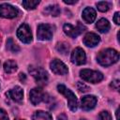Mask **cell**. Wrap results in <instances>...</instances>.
Listing matches in <instances>:
<instances>
[{"mask_svg":"<svg viewBox=\"0 0 120 120\" xmlns=\"http://www.w3.org/2000/svg\"><path fill=\"white\" fill-rule=\"evenodd\" d=\"M118 59H119V53L117 52V51L113 49H106L100 51L97 56V60L98 64H100L103 67L111 66L116 63Z\"/></svg>","mask_w":120,"mask_h":120,"instance_id":"6da1fadb","label":"cell"},{"mask_svg":"<svg viewBox=\"0 0 120 120\" xmlns=\"http://www.w3.org/2000/svg\"><path fill=\"white\" fill-rule=\"evenodd\" d=\"M57 90H58L59 93L63 94L66 97L69 109L72 112H75L78 109V100H77V98H76L75 94L70 89L67 88L64 84H58L57 85Z\"/></svg>","mask_w":120,"mask_h":120,"instance_id":"7a4b0ae2","label":"cell"},{"mask_svg":"<svg viewBox=\"0 0 120 120\" xmlns=\"http://www.w3.org/2000/svg\"><path fill=\"white\" fill-rule=\"evenodd\" d=\"M28 70L30 74L33 76V78L35 79V81L37 82V83L40 85H44L47 83L48 74L44 68H42L41 67H38V66H29Z\"/></svg>","mask_w":120,"mask_h":120,"instance_id":"3957f363","label":"cell"},{"mask_svg":"<svg viewBox=\"0 0 120 120\" xmlns=\"http://www.w3.org/2000/svg\"><path fill=\"white\" fill-rule=\"evenodd\" d=\"M80 76L82 80L91 82V83H98L103 80V74L97 70L92 69H82L80 71Z\"/></svg>","mask_w":120,"mask_h":120,"instance_id":"277c9868","label":"cell"},{"mask_svg":"<svg viewBox=\"0 0 120 120\" xmlns=\"http://www.w3.org/2000/svg\"><path fill=\"white\" fill-rule=\"evenodd\" d=\"M85 29H86L85 26L83 24H82V22H78L76 26H74V25H72L70 23H66L63 26V30H64L65 34L68 35L70 38H77Z\"/></svg>","mask_w":120,"mask_h":120,"instance_id":"5b68a950","label":"cell"},{"mask_svg":"<svg viewBox=\"0 0 120 120\" xmlns=\"http://www.w3.org/2000/svg\"><path fill=\"white\" fill-rule=\"evenodd\" d=\"M37 36L39 40H50L52 38V26L47 23H40L38 26Z\"/></svg>","mask_w":120,"mask_h":120,"instance_id":"8992f818","label":"cell"},{"mask_svg":"<svg viewBox=\"0 0 120 120\" xmlns=\"http://www.w3.org/2000/svg\"><path fill=\"white\" fill-rule=\"evenodd\" d=\"M20 11L16 7H13L9 4H1L0 5V17L6 19H12L19 15Z\"/></svg>","mask_w":120,"mask_h":120,"instance_id":"52a82bcc","label":"cell"},{"mask_svg":"<svg viewBox=\"0 0 120 120\" xmlns=\"http://www.w3.org/2000/svg\"><path fill=\"white\" fill-rule=\"evenodd\" d=\"M17 37L23 43H30L32 41V33L31 29L26 23H22L17 30Z\"/></svg>","mask_w":120,"mask_h":120,"instance_id":"ba28073f","label":"cell"},{"mask_svg":"<svg viewBox=\"0 0 120 120\" xmlns=\"http://www.w3.org/2000/svg\"><path fill=\"white\" fill-rule=\"evenodd\" d=\"M50 68L52 69V71L57 75H66L68 73V68L67 66L60 61L59 59H53L51 64H50Z\"/></svg>","mask_w":120,"mask_h":120,"instance_id":"9c48e42d","label":"cell"},{"mask_svg":"<svg viewBox=\"0 0 120 120\" xmlns=\"http://www.w3.org/2000/svg\"><path fill=\"white\" fill-rule=\"evenodd\" d=\"M30 101L33 105H38L41 101H45V97L46 94L42 91L41 88H33L30 91Z\"/></svg>","mask_w":120,"mask_h":120,"instance_id":"30bf717a","label":"cell"},{"mask_svg":"<svg viewBox=\"0 0 120 120\" xmlns=\"http://www.w3.org/2000/svg\"><path fill=\"white\" fill-rule=\"evenodd\" d=\"M86 61V55L82 48H76L71 52V62L75 65H82Z\"/></svg>","mask_w":120,"mask_h":120,"instance_id":"8fae6325","label":"cell"},{"mask_svg":"<svg viewBox=\"0 0 120 120\" xmlns=\"http://www.w3.org/2000/svg\"><path fill=\"white\" fill-rule=\"evenodd\" d=\"M97 98L95 96H84L82 98L81 100V105H82V109L84 111H90L92 109L95 108L96 104H97Z\"/></svg>","mask_w":120,"mask_h":120,"instance_id":"7c38bea8","label":"cell"},{"mask_svg":"<svg viewBox=\"0 0 120 120\" xmlns=\"http://www.w3.org/2000/svg\"><path fill=\"white\" fill-rule=\"evenodd\" d=\"M7 96L15 102H22L23 98V91L20 86H15L7 92Z\"/></svg>","mask_w":120,"mask_h":120,"instance_id":"4fadbf2b","label":"cell"},{"mask_svg":"<svg viewBox=\"0 0 120 120\" xmlns=\"http://www.w3.org/2000/svg\"><path fill=\"white\" fill-rule=\"evenodd\" d=\"M100 41V38L99 36H98L95 33H87L84 38H83V43L84 45H86L87 47H95L96 45H98Z\"/></svg>","mask_w":120,"mask_h":120,"instance_id":"5bb4252c","label":"cell"},{"mask_svg":"<svg viewBox=\"0 0 120 120\" xmlns=\"http://www.w3.org/2000/svg\"><path fill=\"white\" fill-rule=\"evenodd\" d=\"M82 19L85 22L87 23H92L95 20H96V17H97V13H96V10L93 8H85L83 10H82Z\"/></svg>","mask_w":120,"mask_h":120,"instance_id":"9a60e30c","label":"cell"},{"mask_svg":"<svg viewBox=\"0 0 120 120\" xmlns=\"http://www.w3.org/2000/svg\"><path fill=\"white\" fill-rule=\"evenodd\" d=\"M96 27H97V29L99 32H101V33H107L110 30L111 25H110V22H109L108 20L102 18V19H100V20L98 21V22L96 23Z\"/></svg>","mask_w":120,"mask_h":120,"instance_id":"2e32d148","label":"cell"},{"mask_svg":"<svg viewBox=\"0 0 120 120\" xmlns=\"http://www.w3.org/2000/svg\"><path fill=\"white\" fill-rule=\"evenodd\" d=\"M32 120H52V117L49 112L43 111H37L34 112Z\"/></svg>","mask_w":120,"mask_h":120,"instance_id":"e0dca14e","label":"cell"},{"mask_svg":"<svg viewBox=\"0 0 120 120\" xmlns=\"http://www.w3.org/2000/svg\"><path fill=\"white\" fill-rule=\"evenodd\" d=\"M17 63L14 60H8L4 63V70L7 73H13L17 70Z\"/></svg>","mask_w":120,"mask_h":120,"instance_id":"ac0fdd59","label":"cell"},{"mask_svg":"<svg viewBox=\"0 0 120 120\" xmlns=\"http://www.w3.org/2000/svg\"><path fill=\"white\" fill-rule=\"evenodd\" d=\"M44 12L47 13V14H50L52 16H58L60 14V8L57 6V5H52V6H48L45 9H44Z\"/></svg>","mask_w":120,"mask_h":120,"instance_id":"d6986e66","label":"cell"},{"mask_svg":"<svg viewBox=\"0 0 120 120\" xmlns=\"http://www.w3.org/2000/svg\"><path fill=\"white\" fill-rule=\"evenodd\" d=\"M7 49L12 52H18L20 51V47L13 41L11 38H9L7 41Z\"/></svg>","mask_w":120,"mask_h":120,"instance_id":"ffe728a7","label":"cell"},{"mask_svg":"<svg viewBox=\"0 0 120 120\" xmlns=\"http://www.w3.org/2000/svg\"><path fill=\"white\" fill-rule=\"evenodd\" d=\"M38 4H39L38 0H24V1H22V6L26 9H34V8H36V7Z\"/></svg>","mask_w":120,"mask_h":120,"instance_id":"44dd1931","label":"cell"},{"mask_svg":"<svg viewBox=\"0 0 120 120\" xmlns=\"http://www.w3.org/2000/svg\"><path fill=\"white\" fill-rule=\"evenodd\" d=\"M56 50L62 53V54H66L68 52V50H69V46L66 43V42H59L57 43L56 45Z\"/></svg>","mask_w":120,"mask_h":120,"instance_id":"7402d4cb","label":"cell"},{"mask_svg":"<svg viewBox=\"0 0 120 120\" xmlns=\"http://www.w3.org/2000/svg\"><path fill=\"white\" fill-rule=\"evenodd\" d=\"M97 7H98V9L101 12H106L109 10L110 8V5L108 2H104V1H101V2H98L97 3Z\"/></svg>","mask_w":120,"mask_h":120,"instance_id":"603a6c76","label":"cell"},{"mask_svg":"<svg viewBox=\"0 0 120 120\" xmlns=\"http://www.w3.org/2000/svg\"><path fill=\"white\" fill-rule=\"evenodd\" d=\"M98 120H112V116L107 111H102L98 114Z\"/></svg>","mask_w":120,"mask_h":120,"instance_id":"cb8c5ba5","label":"cell"},{"mask_svg":"<svg viewBox=\"0 0 120 120\" xmlns=\"http://www.w3.org/2000/svg\"><path fill=\"white\" fill-rule=\"evenodd\" d=\"M77 88L80 92H86V91L89 90V87L86 84H84L83 82H77Z\"/></svg>","mask_w":120,"mask_h":120,"instance_id":"d4e9b609","label":"cell"},{"mask_svg":"<svg viewBox=\"0 0 120 120\" xmlns=\"http://www.w3.org/2000/svg\"><path fill=\"white\" fill-rule=\"evenodd\" d=\"M119 86H120V82H119V80H114V81H112V82H111V87H112V89L116 90V91L119 90Z\"/></svg>","mask_w":120,"mask_h":120,"instance_id":"484cf974","label":"cell"},{"mask_svg":"<svg viewBox=\"0 0 120 120\" xmlns=\"http://www.w3.org/2000/svg\"><path fill=\"white\" fill-rule=\"evenodd\" d=\"M0 120H8V113L2 109H0Z\"/></svg>","mask_w":120,"mask_h":120,"instance_id":"4316f807","label":"cell"},{"mask_svg":"<svg viewBox=\"0 0 120 120\" xmlns=\"http://www.w3.org/2000/svg\"><path fill=\"white\" fill-rule=\"evenodd\" d=\"M119 17H120V13L119 12H115L114 13V16H113V21H114V22L116 24H120V19H119Z\"/></svg>","mask_w":120,"mask_h":120,"instance_id":"83f0119b","label":"cell"},{"mask_svg":"<svg viewBox=\"0 0 120 120\" xmlns=\"http://www.w3.org/2000/svg\"><path fill=\"white\" fill-rule=\"evenodd\" d=\"M65 4H68V5H71V4H75V3H77V1L76 0H73V1H69V0H64L63 1Z\"/></svg>","mask_w":120,"mask_h":120,"instance_id":"f1b7e54d","label":"cell"},{"mask_svg":"<svg viewBox=\"0 0 120 120\" xmlns=\"http://www.w3.org/2000/svg\"><path fill=\"white\" fill-rule=\"evenodd\" d=\"M68 118H67V116H66V114H60L59 116H58V120H67Z\"/></svg>","mask_w":120,"mask_h":120,"instance_id":"f546056e","label":"cell"},{"mask_svg":"<svg viewBox=\"0 0 120 120\" xmlns=\"http://www.w3.org/2000/svg\"><path fill=\"white\" fill-rule=\"evenodd\" d=\"M25 79H26L25 75H24L23 73H21V74H20V80H21L22 82H24V81H25Z\"/></svg>","mask_w":120,"mask_h":120,"instance_id":"4dcf8cb0","label":"cell"},{"mask_svg":"<svg viewBox=\"0 0 120 120\" xmlns=\"http://www.w3.org/2000/svg\"><path fill=\"white\" fill-rule=\"evenodd\" d=\"M15 120H23V119H15Z\"/></svg>","mask_w":120,"mask_h":120,"instance_id":"1f68e13d","label":"cell"},{"mask_svg":"<svg viewBox=\"0 0 120 120\" xmlns=\"http://www.w3.org/2000/svg\"><path fill=\"white\" fill-rule=\"evenodd\" d=\"M81 120H86V119H81Z\"/></svg>","mask_w":120,"mask_h":120,"instance_id":"d6a6232c","label":"cell"}]
</instances>
